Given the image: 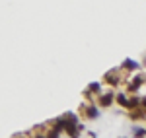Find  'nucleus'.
<instances>
[{
	"label": "nucleus",
	"instance_id": "obj_1",
	"mask_svg": "<svg viewBox=\"0 0 146 138\" xmlns=\"http://www.w3.org/2000/svg\"><path fill=\"white\" fill-rule=\"evenodd\" d=\"M105 80H107V84H111V86H117L119 84V74L117 72H107L105 74Z\"/></svg>",
	"mask_w": 146,
	"mask_h": 138
},
{
	"label": "nucleus",
	"instance_id": "obj_2",
	"mask_svg": "<svg viewBox=\"0 0 146 138\" xmlns=\"http://www.w3.org/2000/svg\"><path fill=\"white\" fill-rule=\"evenodd\" d=\"M142 82H144V78H142V76L135 78V80H133V84L129 86V92H136V90H138V88L142 86Z\"/></svg>",
	"mask_w": 146,
	"mask_h": 138
},
{
	"label": "nucleus",
	"instance_id": "obj_3",
	"mask_svg": "<svg viewBox=\"0 0 146 138\" xmlns=\"http://www.w3.org/2000/svg\"><path fill=\"white\" fill-rule=\"evenodd\" d=\"M123 68H127V70H136V68H138V62H135L133 58H127V60H123Z\"/></svg>",
	"mask_w": 146,
	"mask_h": 138
},
{
	"label": "nucleus",
	"instance_id": "obj_4",
	"mask_svg": "<svg viewBox=\"0 0 146 138\" xmlns=\"http://www.w3.org/2000/svg\"><path fill=\"white\" fill-rule=\"evenodd\" d=\"M111 101H113V95H111V93L101 95V99H100V103L103 105V107H109V105H111Z\"/></svg>",
	"mask_w": 146,
	"mask_h": 138
},
{
	"label": "nucleus",
	"instance_id": "obj_5",
	"mask_svg": "<svg viewBox=\"0 0 146 138\" xmlns=\"http://www.w3.org/2000/svg\"><path fill=\"white\" fill-rule=\"evenodd\" d=\"M86 111H88V117H90V119H96V117H100V111H98V107H96V105H90Z\"/></svg>",
	"mask_w": 146,
	"mask_h": 138
},
{
	"label": "nucleus",
	"instance_id": "obj_6",
	"mask_svg": "<svg viewBox=\"0 0 146 138\" xmlns=\"http://www.w3.org/2000/svg\"><path fill=\"white\" fill-rule=\"evenodd\" d=\"M133 134H135V136H144V134H146V128L135 127V128H133Z\"/></svg>",
	"mask_w": 146,
	"mask_h": 138
},
{
	"label": "nucleus",
	"instance_id": "obj_7",
	"mask_svg": "<svg viewBox=\"0 0 146 138\" xmlns=\"http://www.w3.org/2000/svg\"><path fill=\"white\" fill-rule=\"evenodd\" d=\"M117 101L123 105V107H127V103H129V99H127V95H123V93H119L117 95Z\"/></svg>",
	"mask_w": 146,
	"mask_h": 138
},
{
	"label": "nucleus",
	"instance_id": "obj_8",
	"mask_svg": "<svg viewBox=\"0 0 146 138\" xmlns=\"http://www.w3.org/2000/svg\"><path fill=\"white\" fill-rule=\"evenodd\" d=\"M138 103H140V101H138V97H133V99H129V103H127V107H129V109H133V107H136Z\"/></svg>",
	"mask_w": 146,
	"mask_h": 138
},
{
	"label": "nucleus",
	"instance_id": "obj_9",
	"mask_svg": "<svg viewBox=\"0 0 146 138\" xmlns=\"http://www.w3.org/2000/svg\"><path fill=\"white\" fill-rule=\"evenodd\" d=\"M88 92H100V84H98V82H94V84H90Z\"/></svg>",
	"mask_w": 146,
	"mask_h": 138
},
{
	"label": "nucleus",
	"instance_id": "obj_10",
	"mask_svg": "<svg viewBox=\"0 0 146 138\" xmlns=\"http://www.w3.org/2000/svg\"><path fill=\"white\" fill-rule=\"evenodd\" d=\"M140 103H142V107H144V109H146V97H144V99H142V101H140Z\"/></svg>",
	"mask_w": 146,
	"mask_h": 138
}]
</instances>
